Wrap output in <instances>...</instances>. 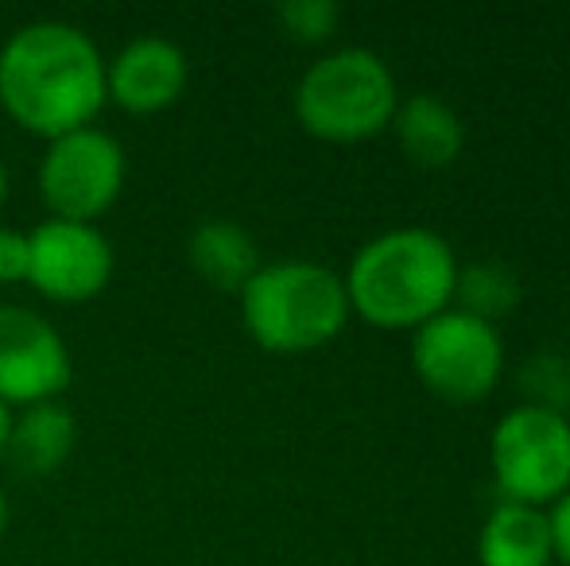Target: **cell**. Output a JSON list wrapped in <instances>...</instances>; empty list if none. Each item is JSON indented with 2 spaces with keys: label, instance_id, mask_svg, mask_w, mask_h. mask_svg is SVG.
Masks as SVG:
<instances>
[{
  "label": "cell",
  "instance_id": "obj_3",
  "mask_svg": "<svg viewBox=\"0 0 570 566\" xmlns=\"http://www.w3.org/2000/svg\"><path fill=\"white\" fill-rule=\"evenodd\" d=\"M240 322L268 354H315L331 346L350 322V295L342 272L315 260H276L245 284Z\"/></svg>",
  "mask_w": 570,
  "mask_h": 566
},
{
  "label": "cell",
  "instance_id": "obj_14",
  "mask_svg": "<svg viewBox=\"0 0 570 566\" xmlns=\"http://www.w3.org/2000/svg\"><path fill=\"white\" fill-rule=\"evenodd\" d=\"M78 443V424L62 404H31L12 416L8 435V458L23 477H47L70 458Z\"/></svg>",
  "mask_w": 570,
  "mask_h": 566
},
{
  "label": "cell",
  "instance_id": "obj_15",
  "mask_svg": "<svg viewBox=\"0 0 570 566\" xmlns=\"http://www.w3.org/2000/svg\"><path fill=\"white\" fill-rule=\"evenodd\" d=\"M524 299V284L520 272L504 260H478V265L458 268L454 284V307L465 315L481 318V322H501L504 315L520 307Z\"/></svg>",
  "mask_w": 570,
  "mask_h": 566
},
{
  "label": "cell",
  "instance_id": "obj_24",
  "mask_svg": "<svg viewBox=\"0 0 570 566\" xmlns=\"http://www.w3.org/2000/svg\"><path fill=\"white\" fill-rule=\"evenodd\" d=\"M567 334H570V322H567Z\"/></svg>",
  "mask_w": 570,
  "mask_h": 566
},
{
  "label": "cell",
  "instance_id": "obj_22",
  "mask_svg": "<svg viewBox=\"0 0 570 566\" xmlns=\"http://www.w3.org/2000/svg\"><path fill=\"white\" fill-rule=\"evenodd\" d=\"M4 528H8V500H4V493H0V536H4Z\"/></svg>",
  "mask_w": 570,
  "mask_h": 566
},
{
  "label": "cell",
  "instance_id": "obj_1",
  "mask_svg": "<svg viewBox=\"0 0 570 566\" xmlns=\"http://www.w3.org/2000/svg\"><path fill=\"white\" fill-rule=\"evenodd\" d=\"M106 101V59L75 23H23L0 47V109L31 137L90 129Z\"/></svg>",
  "mask_w": 570,
  "mask_h": 566
},
{
  "label": "cell",
  "instance_id": "obj_2",
  "mask_svg": "<svg viewBox=\"0 0 570 566\" xmlns=\"http://www.w3.org/2000/svg\"><path fill=\"white\" fill-rule=\"evenodd\" d=\"M458 268L462 265L443 234L404 226L361 245L342 284L361 322L376 330H420L454 307Z\"/></svg>",
  "mask_w": 570,
  "mask_h": 566
},
{
  "label": "cell",
  "instance_id": "obj_16",
  "mask_svg": "<svg viewBox=\"0 0 570 566\" xmlns=\"http://www.w3.org/2000/svg\"><path fill=\"white\" fill-rule=\"evenodd\" d=\"M517 385L524 393L528 408H548L567 416L570 411V357L556 349L532 354L517 373Z\"/></svg>",
  "mask_w": 570,
  "mask_h": 566
},
{
  "label": "cell",
  "instance_id": "obj_4",
  "mask_svg": "<svg viewBox=\"0 0 570 566\" xmlns=\"http://www.w3.org/2000/svg\"><path fill=\"white\" fill-rule=\"evenodd\" d=\"M295 121L326 143H361L392 129L400 86L392 67L368 47H342L303 70L295 86Z\"/></svg>",
  "mask_w": 570,
  "mask_h": 566
},
{
  "label": "cell",
  "instance_id": "obj_17",
  "mask_svg": "<svg viewBox=\"0 0 570 566\" xmlns=\"http://www.w3.org/2000/svg\"><path fill=\"white\" fill-rule=\"evenodd\" d=\"M276 20L295 43H326L338 31L342 8L334 0H287L276 8Z\"/></svg>",
  "mask_w": 570,
  "mask_h": 566
},
{
  "label": "cell",
  "instance_id": "obj_6",
  "mask_svg": "<svg viewBox=\"0 0 570 566\" xmlns=\"http://www.w3.org/2000/svg\"><path fill=\"white\" fill-rule=\"evenodd\" d=\"M412 373L439 400L458 408L481 404L504 377L501 330L458 307L443 310L412 330Z\"/></svg>",
  "mask_w": 570,
  "mask_h": 566
},
{
  "label": "cell",
  "instance_id": "obj_5",
  "mask_svg": "<svg viewBox=\"0 0 570 566\" xmlns=\"http://www.w3.org/2000/svg\"><path fill=\"white\" fill-rule=\"evenodd\" d=\"M489 466L501 500L551 508L570 489V424L548 408L517 404L489 435Z\"/></svg>",
  "mask_w": 570,
  "mask_h": 566
},
{
  "label": "cell",
  "instance_id": "obj_13",
  "mask_svg": "<svg viewBox=\"0 0 570 566\" xmlns=\"http://www.w3.org/2000/svg\"><path fill=\"white\" fill-rule=\"evenodd\" d=\"M187 260L210 287L240 295L245 284L261 272V249L253 234L229 218H210L190 234Z\"/></svg>",
  "mask_w": 570,
  "mask_h": 566
},
{
  "label": "cell",
  "instance_id": "obj_23",
  "mask_svg": "<svg viewBox=\"0 0 570 566\" xmlns=\"http://www.w3.org/2000/svg\"><path fill=\"white\" fill-rule=\"evenodd\" d=\"M567 424H570V411H567Z\"/></svg>",
  "mask_w": 570,
  "mask_h": 566
},
{
  "label": "cell",
  "instance_id": "obj_12",
  "mask_svg": "<svg viewBox=\"0 0 570 566\" xmlns=\"http://www.w3.org/2000/svg\"><path fill=\"white\" fill-rule=\"evenodd\" d=\"M548 508L532 505H493L478 532V566H551Z\"/></svg>",
  "mask_w": 570,
  "mask_h": 566
},
{
  "label": "cell",
  "instance_id": "obj_20",
  "mask_svg": "<svg viewBox=\"0 0 570 566\" xmlns=\"http://www.w3.org/2000/svg\"><path fill=\"white\" fill-rule=\"evenodd\" d=\"M8 435H12V408L0 404V458H4V450H8Z\"/></svg>",
  "mask_w": 570,
  "mask_h": 566
},
{
  "label": "cell",
  "instance_id": "obj_21",
  "mask_svg": "<svg viewBox=\"0 0 570 566\" xmlns=\"http://www.w3.org/2000/svg\"><path fill=\"white\" fill-rule=\"evenodd\" d=\"M4 202H8V167L0 159V210H4Z\"/></svg>",
  "mask_w": 570,
  "mask_h": 566
},
{
  "label": "cell",
  "instance_id": "obj_19",
  "mask_svg": "<svg viewBox=\"0 0 570 566\" xmlns=\"http://www.w3.org/2000/svg\"><path fill=\"white\" fill-rule=\"evenodd\" d=\"M548 528H551V552H556V563L570 566V489L548 508Z\"/></svg>",
  "mask_w": 570,
  "mask_h": 566
},
{
  "label": "cell",
  "instance_id": "obj_7",
  "mask_svg": "<svg viewBox=\"0 0 570 566\" xmlns=\"http://www.w3.org/2000/svg\"><path fill=\"white\" fill-rule=\"evenodd\" d=\"M125 175V148L90 125V129L47 140V156L39 163V195L51 218L94 226L120 198Z\"/></svg>",
  "mask_w": 570,
  "mask_h": 566
},
{
  "label": "cell",
  "instance_id": "obj_10",
  "mask_svg": "<svg viewBox=\"0 0 570 566\" xmlns=\"http://www.w3.org/2000/svg\"><path fill=\"white\" fill-rule=\"evenodd\" d=\"M187 78L190 62L179 43L144 36L120 47L114 62H106V98L136 117L164 113L183 98Z\"/></svg>",
  "mask_w": 570,
  "mask_h": 566
},
{
  "label": "cell",
  "instance_id": "obj_11",
  "mask_svg": "<svg viewBox=\"0 0 570 566\" xmlns=\"http://www.w3.org/2000/svg\"><path fill=\"white\" fill-rule=\"evenodd\" d=\"M392 132L396 143L415 167H451L465 148V125L454 113V106H446L435 93H412L400 98V109L392 117Z\"/></svg>",
  "mask_w": 570,
  "mask_h": 566
},
{
  "label": "cell",
  "instance_id": "obj_9",
  "mask_svg": "<svg viewBox=\"0 0 570 566\" xmlns=\"http://www.w3.org/2000/svg\"><path fill=\"white\" fill-rule=\"evenodd\" d=\"M75 377L62 334L28 307H0V404H51Z\"/></svg>",
  "mask_w": 570,
  "mask_h": 566
},
{
  "label": "cell",
  "instance_id": "obj_18",
  "mask_svg": "<svg viewBox=\"0 0 570 566\" xmlns=\"http://www.w3.org/2000/svg\"><path fill=\"white\" fill-rule=\"evenodd\" d=\"M31 245L20 229H0V284H28Z\"/></svg>",
  "mask_w": 570,
  "mask_h": 566
},
{
  "label": "cell",
  "instance_id": "obj_8",
  "mask_svg": "<svg viewBox=\"0 0 570 566\" xmlns=\"http://www.w3.org/2000/svg\"><path fill=\"white\" fill-rule=\"evenodd\" d=\"M28 245V284L51 302H90L114 280V245L98 226L47 218Z\"/></svg>",
  "mask_w": 570,
  "mask_h": 566
}]
</instances>
